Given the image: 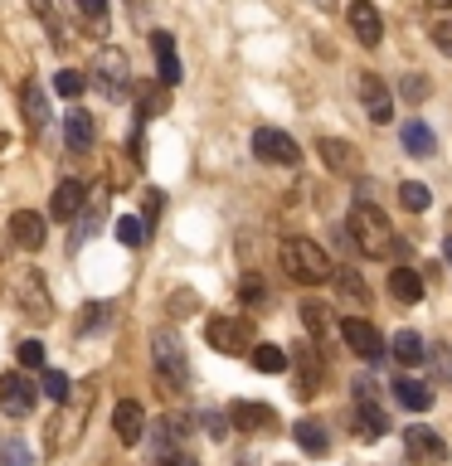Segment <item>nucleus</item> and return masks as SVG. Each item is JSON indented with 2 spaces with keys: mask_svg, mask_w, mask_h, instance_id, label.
I'll return each mask as SVG.
<instances>
[{
  "mask_svg": "<svg viewBox=\"0 0 452 466\" xmlns=\"http://www.w3.org/2000/svg\"><path fill=\"white\" fill-rule=\"evenodd\" d=\"M345 233H355V248H360V253H370V258H389L394 243H399V238H394V228H389V218H385V209H379L375 199H355Z\"/></svg>",
  "mask_w": 452,
  "mask_h": 466,
  "instance_id": "f257e3e1",
  "label": "nucleus"
},
{
  "mask_svg": "<svg viewBox=\"0 0 452 466\" xmlns=\"http://www.w3.org/2000/svg\"><path fill=\"white\" fill-rule=\"evenodd\" d=\"M282 268H287L292 282H302V287H321L335 277L326 248H316L312 238H287L282 243Z\"/></svg>",
  "mask_w": 452,
  "mask_h": 466,
  "instance_id": "f03ea898",
  "label": "nucleus"
},
{
  "mask_svg": "<svg viewBox=\"0 0 452 466\" xmlns=\"http://www.w3.org/2000/svg\"><path fill=\"white\" fill-rule=\"evenodd\" d=\"M151 360H156V370H160V379H166L170 389L190 384V360H185V345H180L175 330H156L151 335Z\"/></svg>",
  "mask_w": 452,
  "mask_h": 466,
  "instance_id": "7ed1b4c3",
  "label": "nucleus"
},
{
  "mask_svg": "<svg viewBox=\"0 0 452 466\" xmlns=\"http://www.w3.org/2000/svg\"><path fill=\"white\" fill-rule=\"evenodd\" d=\"M204 340H210L219 355H248V350H253V326H248L243 316H210Z\"/></svg>",
  "mask_w": 452,
  "mask_h": 466,
  "instance_id": "20e7f679",
  "label": "nucleus"
},
{
  "mask_svg": "<svg viewBox=\"0 0 452 466\" xmlns=\"http://www.w3.org/2000/svg\"><path fill=\"white\" fill-rule=\"evenodd\" d=\"M93 83H98V93L102 97H127V87H131V68H127V54L122 49H102L98 54V64H93Z\"/></svg>",
  "mask_w": 452,
  "mask_h": 466,
  "instance_id": "39448f33",
  "label": "nucleus"
},
{
  "mask_svg": "<svg viewBox=\"0 0 452 466\" xmlns=\"http://www.w3.org/2000/svg\"><path fill=\"white\" fill-rule=\"evenodd\" d=\"M341 340L355 350L360 360H370V364L389 355V350H385V335H379L365 316H345V320H341Z\"/></svg>",
  "mask_w": 452,
  "mask_h": 466,
  "instance_id": "423d86ee",
  "label": "nucleus"
},
{
  "mask_svg": "<svg viewBox=\"0 0 452 466\" xmlns=\"http://www.w3.org/2000/svg\"><path fill=\"white\" fill-rule=\"evenodd\" d=\"M253 156L268 160V166H297V160H302L297 141H292L287 131H277V127H258L253 131Z\"/></svg>",
  "mask_w": 452,
  "mask_h": 466,
  "instance_id": "0eeeda50",
  "label": "nucleus"
},
{
  "mask_svg": "<svg viewBox=\"0 0 452 466\" xmlns=\"http://www.w3.org/2000/svg\"><path fill=\"white\" fill-rule=\"evenodd\" d=\"M35 403H39V384H29L25 374H0V413L29 418Z\"/></svg>",
  "mask_w": 452,
  "mask_h": 466,
  "instance_id": "6e6552de",
  "label": "nucleus"
},
{
  "mask_svg": "<svg viewBox=\"0 0 452 466\" xmlns=\"http://www.w3.org/2000/svg\"><path fill=\"white\" fill-rule=\"evenodd\" d=\"M404 451L423 466H437L447 461V437L437 428H423V422H414V428H404Z\"/></svg>",
  "mask_w": 452,
  "mask_h": 466,
  "instance_id": "1a4fd4ad",
  "label": "nucleus"
},
{
  "mask_svg": "<svg viewBox=\"0 0 452 466\" xmlns=\"http://www.w3.org/2000/svg\"><path fill=\"white\" fill-rule=\"evenodd\" d=\"M64 403H68V408H64V413H58V418L49 422V428H54V432H49V447H54V451L64 447L73 432H83V418H87V403H93V389L83 384V389H78V403H73V393H68Z\"/></svg>",
  "mask_w": 452,
  "mask_h": 466,
  "instance_id": "9d476101",
  "label": "nucleus"
},
{
  "mask_svg": "<svg viewBox=\"0 0 452 466\" xmlns=\"http://www.w3.org/2000/svg\"><path fill=\"white\" fill-rule=\"evenodd\" d=\"M15 301H20V311L35 316V320L54 316V301H49V291H44V282L35 272H15Z\"/></svg>",
  "mask_w": 452,
  "mask_h": 466,
  "instance_id": "9b49d317",
  "label": "nucleus"
},
{
  "mask_svg": "<svg viewBox=\"0 0 452 466\" xmlns=\"http://www.w3.org/2000/svg\"><path fill=\"white\" fill-rule=\"evenodd\" d=\"M350 29H355V39L365 49H375L385 39V15H379L375 0H350Z\"/></svg>",
  "mask_w": 452,
  "mask_h": 466,
  "instance_id": "f8f14e48",
  "label": "nucleus"
},
{
  "mask_svg": "<svg viewBox=\"0 0 452 466\" xmlns=\"http://www.w3.org/2000/svg\"><path fill=\"white\" fill-rule=\"evenodd\" d=\"M112 432H117V442H122V447H137L141 437H146V408L122 399V403L112 408Z\"/></svg>",
  "mask_w": 452,
  "mask_h": 466,
  "instance_id": "ddd939ff",
  "label": "nucleus"
},
{
  "mask_svg": "<svg viewBox=\"0 0 452 466\" xmlns=\"http://www.w3.org/2000/svg\"><path fill=\"white\" fill-rule=\"evenodd\" d=\"M316 156H321V166H326L331 175H350V180L360 175V156H355V146H350V141L321 137V141H316Z\"/></svg>",
  "mask_w": 452,
  "mask_h": 466,
  "instance_id": "4468645a",
  "label": "nucleus"
},
{
  "mask_svg": "<svg viewBox=\"0 0 452 466\" xmlns=\"http://www.w3.org/2000/svg\"><path fill=\"white\" fill-rule=\"evenodd\" d=\"M229 428H243V432H268L277 428V413L268 403H253V399H239L229 408Z\"/></svg>",
  "mask_w": 452,
  "mask_h": 466,
  "instance_id": "2eb2a0df",
  "label": "nucleus"
},
{
  "mask_svg": "<svg viewBox=\"0 0 452 466\" xmlns=\"http://www.w3.org/2000/svg\"><path fill=\"white\" fill-rule=\"evenodd\" d=\"M360 102H365V112H370L375 127H385L394 116V97H389V87L379 83L375 73H360Z\"/></svg>",
  "mask_w": 452,
  "mask_h": 466,
  "instance_id": "dca6fc26",
  "label": "nucleus"
},
{
  "mask_svg": "<svg viewBox=\"0 0 452 466\" xmlns=\"http://www.w3.org/2000/svg\"><path fill=\"white\" fill-rule=\"evenodd\" d=\"M10 238L35 253V248H44V238H49V224H44L35 209H15L10 214Z\"/></svg>",
  "mask_w": 452,
  "mask_h": 466,
  "instance_id": "f3484780",
  "label": "nucleus"
},
{
  "mask_svg": "<svg viewBox=\"0 0 452 466\" xmlns=\"http://www.w3.org/2000/svg\"><path fill=\"white\" fill-rule=\"evenodd\" d=\"M292 364H297V393L302 399H316L321 393V379H326V370H321V360H316V350L312 345H297V355H292Z\"/></svg>",
  "mask_w": 452,
  "mask_h": 466,
  "instance_id": "a211bd4d",
  "label": "nucleus"
},
{
  "mask_svg": "<svg viewBox=\"0 0 452 466\" xmlns=\"http://www.w3.org/2000/svg\"><path fill=\"white\" fill-rule=\"evenodd\" d=\"M64 141H68V151H93L98 127H93V116H87L83 107H68L64 112Z\"/></svg>",
  "mask_w": 452,
  "mask_h": 466,
  "instance_id": "6ab92c4d",
  "label": "nucleus"
},
{
  "mask_svg": "<svg viewBox=\"0 0 452 466\" xmlns=\"http://www.w3.org/2000/svg\"><path fill=\"white\" fill-rule=\"evenodd\" d=\"M151 54H156V68H160V83H180V54H175V35L156 29L151 35Z\"/></svg>",
  "mask_w": 452,
  "mask_h": 466,
  "instance_id": "aec40b11",
  "label": "nucleus"
},
{
  "mask_svg": "<svg viewBox=\"0 0 452 466\" xmlns=\"http://www.w3.org/2000/svg\"><path fill=\"white\" fill-rule=\"evenodd\" d=\"M83 204H87V189H83V180H58L49 214H54V218H78Z\"/></svg>",
  "mask_w": 452,
  "mask_h": 466,
  "instance_id": "412c9836",
  "label": "nucleus"
},
{
  "mask_svg": "<svg viewBox=\"0 0 452 466\" xmlns=\"http://www.w3.org/2000/svg\"><path fill=\"white\" fill-rule=\"evenodd\" d=\"M389 297H394V301H404V306L423 301V277L408 268V262H399V268L389 272Z\"/></svg>",
  "mask_w": 452,
  "mask_h": 466,
  "instance_id": "4be33fe9",
  "label": "nucleus"
},
{
  "mask_svg": "<svg viewBox=\"0 0 452 466\" xmlns=\"http://www.w3.org/2000/svg\"><path fill=\"white\" fill-rule=\"evenodd\" d=\"M399 146H404L408 156L428 160L437 141H433V131H428V122H418V116H408V122H404V131H399Z\"/></svg>",
  "mask_w": 452,
  "mask_h": 466,
  "instance_id": "5701e85b",
  "label": "nucleus"
},
{
  "mask_svg": "<svg viewBox=\"0 0 452 466\" xmlns=\"http://www.w3.org/2000/svg\"><path fill=\"white\" fill-rule=\"evenodd\" d=\"M394 399H399L408 413H428V408H433V389L423 384V379H408L404 374L399 384H394Z\"/></svg>",
  "mask_w": 452,
  "mask_h": 466,
  "instance_id": "b1692460",
  "label": "nucleus"
},
{
  "mask_svg": "<svg viewBox=\"0 0 452 466\" xmlns=\"http://www.w3.org/2000/svg\"><path fill=\"white\" fill-rule=\"evenodd\" d=\"M292 437H297V447H302V451H312V457H321V451L331 447V432H326V422H316V418H302V422H292Z\"/></svg>",
  "mask_w": 452,
  "mask_h": 466,
  "instance_id": "393cba45",
  "label": "nucleus"
},
{
  "mask_svg": "<svg viewBox=\"0 0 452 466\" xmlns=\"http://www.w3.org/2000/svg\"><path fill=\"white\" fill-rule=\"evenodd\" d=\"M20 102H25V122H29V131H44V127L54 122V116H49V97H44L39 83H25Z\"/></svg>",
  "mask_w": 452,
  "mask_h": 466,
  "instance_id": "a878e982",
  "label": "nucleus"
},
{
  "mask_svg": "<svg viewBox=\"0 0 452 466\" xmlns=\"http://www.w3.org/2000/svg\"><path fill=\"white\" fill-rule=\"evenodd\" d=\"M389 355L399 360V364H423V360H428V350H423V335L418 330H399L389 340Z\"/></svg>",
  "mask_w": 452,
  "mask_h": 466,
  "instance_id": "bb28decb",
  "label": "nucleus"
},
{
  "mask_svg": "<svg viewBox=\"0 0 452 466\" xmlns=\"http://www.w3.org/2000/svg\"><path fill=\"white\" fill-rule=\"evenodd\" d=\"M248 360H253L258 374H282L287 370V350L282 345H253V350H248Z\"/></svg>",
  "mask_w": 452,
  "mask_h": 466,
  "instance_id": "cd10ccee",
  "label": "nucleus"
},
{
  "mask_svg": "<svg viewBox=\"0 0 452 466\" xmlns=\"http://www.w3.org/2000/svg\"><path fill=\"white\" fill-rule=\"evenodd\" d=\"M399 204H404L408 214H423V209L433 204V189L418 185V180H404V185H399Z\"/></svg>",
  "mask_w": 452,
  "mask_h": 466,
  "instance_id": "c85d7f7f",
  "label": "nucleus"
},
{
  "mask_svg": "<svg viewBox=\"0 0 452 466\" xmlns=\"http://www.w3.org/2000/svg\"><path fill=\"white\" fill-rule=\"evenodd\" d=\"M355 432L365 437V442H379V437L389 432V418H385V413H379V408L370 403V408H360V428H355Z\"/></svg>",
  "mask_w": 452,
  "mask_h": 466,
  "instance_id": "c756f323",
  "label": "nucleus"
},
{
  "mask_svg": "<svg viewBox=\"0 0 452 466\" xmlns=\"http://www.w3.org/2000/svg\"><path fill=\"white\" fill-rule=\"evenodd\" d=\"M0 466H35V451H29V442H20V437H5V442H0Z\"/></svg>",
  "mask_w": 452,
  "mask_h": 466,
  "instance_id": "7c9ffc66",
  "label": "nucleus"
},
{
  "mask_svg": "<svg viewBox=\"0 0 452 466\" xmlns=\"http://www.w3.org/2000/svg\"><path fill=\"white\" fill-rule=\"evenodd\" d=\"M117 243H122V248H141L146 243V218H131V214L117 218Z\"/></svg>",
  "mask_w": 452,
  "mask_h": 466,
  "instance_id": "2f4dec72",
  "label": "nucleus"
},
{
  "mask_svg": "<svg viewBox=\"0 0 452 466\" xmlns=\"http://www.w3.org/2000/svg\"><path fill=\"white\" fill-rule=\"evenodd\" d=\"M39 393H44V399H54V403H64L68 393H73V384H68V374L44 370V374H39Z\"/></svg>",
  "mask_w": 452,
  "mask_h": 466,
  "instance_id": "473e14b6",
  "label": "nucleus"
},
{
  "mask_svg": "<svg viewBox=\"0 0 452 466\" xmlns=\"http://www.w3.org/2000/svg\"><path fill=\"white\" fill-rule=\"evenodd\" d=\"M428 93H433V83L423 78V73H404V78H399V97L414 102V107H418V102H428Z\"/></svg>",
  "mask_w": 452,
  "mask_h": 466,
  "instance_id": "72a5a7b5",
  "label": "nucleus"
},
{
  "mask_svg": "<svg viewBox=\"0 0 452 466\" xmlns=\"http://www.w3.org/2000/svg\"><path fill=\"white\" fill-rule=\"evenodd\" d=\"M83 87H87V73H78V68H64L54 78V93L58 97H83Z\"/></svg>",
  "mask_w": 452,
  "mask_h": 466,
  "instance_id": "f704fd0d",
  "label": "nucleus"
},
{
  "mask_svg": "<svg viewBox=\"0 0 452 466\" xmlns=\"http://www.w3.org/2000/svg\"><path fill=\"white\" fill-rule=\"evenodd\" d=\"M335 287H341L350 301H370V287H365V282H360V277L350 272V268H335Z\"/></svg>",
  "mask_w": 452,
  "mask_h": 466,
  "instance_id": "c9c22d12",
  "label": "nucleus"
},
{
  "mask_svg": "<svg viewBox=\"0 0 452 466\" xmlns=\"http://www.w3.org/2000/svg\"><path fill=\"white\" fill-rule=\"evenodd\" d=\"M83 320H78V335H87V330H102V326H108V320H112V306L108 301H93V306H83Z\"/></svg>",
  "mask_w": 452,
  "mask_h": 466,
  "instance_id": "e433bc0d",
  "label": "nucleus"
},
{
  "mask_svg": "<svg viewBox=\"0 0 452 466\" xmlns=\"http://www.w3.org/2000/svg\"><path fill=\"white\" fill-rule=\"evenodd\" d=\"M302 320H306V330H312V335H326V326H331V316H326V306H321V301H302Z\"/></svg>",
  "mask_w": 452,
  "mask_h": 466,
  "instance_id": "4c0bfd02",
  "label": "nucleus"
},
{
  "mask_svg": "<svg viewBox=\"0 0 452 466\" xmlns=\"http://www.w3.org/2000/svg\"><path fill=\"white\" fill-rule=\"evenodd\" d=\"M15 355H20L25 370H44V340H20V350H15Z\"/></svg>",
  "mask_w": 452,
  "mask_h": 466,
  "instance_id": "58836bf2",
  "label": "nucleus"
},
{
  "mask_svg": "<svg viewBox=\"0 0 452 466\" xmlns=\"http://www.w3.org/2000/svg\"><path fill=\"white\" fill-rule=\"evenodd\" d=\"M350 389H355V399H360V408H370V403L379 399V384H375L370 374H355V384H350Z\"/></svg>",
  "mask_w": 452,
  "mask_h": 466,
  "instance_id": "ea45409f",
  "label": "nucleus"
},
{
  "mask_svg": "<svg viewBox=\"0 0 452 466\" xmlns=\"http://www.w3.org/2000/svg\"><path fill=\"white\" fill-rule=\"evenodd\" d=\"M433 44H437V54L452 58V20H437L433 25Z\"/></svg>",
  "mask_w": 452,
  "mask_h": 466,
  "instance_id": "a19ab883",
  "label": "nucleus"
},
{
  "mask_svg": "<svg viewBox=\"0 0 452 466\" xmlns=\"http://www.w3.org/2000/svg\"><path fill=\"white\" fill-rule=\"evenodd\" d=\"M160 209H166V195H160V189H146V224H156Z\"/></svg>",
  "mask_w": 452,
  "mask_h": 466,
  "instance_id": "79ce46f5",
  "label": "nucleus"
},
{
  "mask_svg": "<svg viewBox=\"0 0 452 466\" xmlns=\"http://www.w3.org/2000/svg\"><path fill=\"white\" fill-rule=\"evenodd\" d=\"M190 306H200L195 291H175V297H170V311H175V316H190Z\"/></svg>",
  "mask_w": 452,
  "mask_h": 466,
  "instance_id": "37998d69",
  "label": "nucleus"
},
{
  "mask_svg": "<svg viewBox=\"0 0 452 466\" xmlns=\"http://www.w3.org/2000/svg\"><path fill=\"white\" fill-rule=\"evenodd\" d=\"M73 5H78L87 20H102V15H108V0H73Z\"/></svg>",
  "mask_w": 452,
  "mask_h": 466,
  "instance_id": "c03bdc74",
  "label": "nucleus"
},
{
  "mask_svg": "<svg viewBox=\"0 0 452 466\" xmlns=\"http://www.w3.org/2000/svg\"><path fill=\"white\" fill-rule=\"evenodd\" d=\"M204 428H210V437H224L229 432V413L219 418V413H204Z\"/></svg>",
  "mask_w": 452,
  "mask_h": 466,
  "instance_id": "a18cd8bd",
  "label": "nucleus"
},
{
  "mask_svg": "<svg viewBox=\"0 0 452 466\" xmlns=\"http://www.w3.org/2000/svg\"><path fill=\"white\" fill-rule=\"evenodd\" d=\"M243 301H262V282H258V277H243Z\"/></svg>",
  "mask_w": 452,
  "mask_h": 466,
  "instance_id": "49530a36",
  "label": "nucleus"
},
{
  "mask_svg": "<svg viewBox=\"0 0 452 466\" xmlns=\"http://www.w3.org/2000/svg\"><path fill=\"white\" fill-rule=\"evenodd\" d=\"M160 466H195V457H185V451H170V457L160 461Z\"/></svg>",
  "mask_w": 452,
  "mask_h": 466,
  "instance_id": "de8ad7c7",
  "label": "nucleus"
},
{
  "mask_svg": "<svg viewBox=\"0 0 452 466\" xmlns=\"http://www.w3.org/2000/svg\"><path fill=\"white\" fill-rule=\"evenodd\" d=\"M443 374H447V384H452V350L443 355Z\"/></svg>",
  "mask_w": 452,
  "mask_h": 466,
  "instance_id": "09e8293b",
  "label": "nucleus"
},
{
  "mask_svg": "<svg viewBox=\"0 0 452 466\" xmlns=\"http://www.w3.org/2000/svg\"><path fill=\"white\" fill-rule=\"evenodd\" d=\"M443 258H447V268H452V233H447V243H443Z\"/></svg>",
  "mask_w": 452,
  "mask_h": 466,
  "instance_id": "8fccbe9b",
  "label": "nucleus"
},
{
  "mask_svg": "<svg viewBox=\"0 0 452 466\" xmlns=\"http://www.w3.org/2000/svg\"><path fill=\"white\" fill-rule=\"evenodd\" d=\"M428 5H437V10H452V0H428Z\"/></svg>",
  "mask_w": 452,
  "mask_h": 466,
  "instance_id": "3c124183",
  "label": "nucleus"
}]
</instances>
